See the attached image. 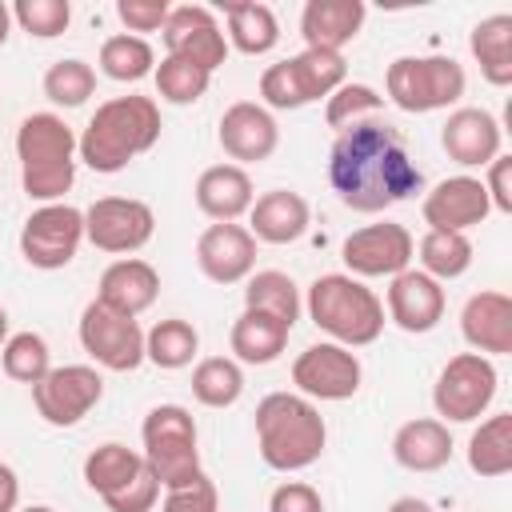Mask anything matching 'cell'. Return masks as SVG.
<instances>
[{
    "label": "cell",
    "mask_w": 512,
    "mask_h": 512,
    "mask_svg": "<svg viewBox=\"0 0 512 512\" xmlns=\"http://www.w3.org/2000/svg\"><path fill=\"white\" fill-rule=\"evenodd\" d=\"M196 264L212 284H240L256 268V240L244 224H208L196 240Z\"/></svg>",
    "instance_id": "obj_20"
},
{
    "label": "cell",
    "mask_w": 512,
    "mask_h": 512,
    "mask_svg": "<svg viewBox=\"0 0 512 512\" xmlns=\"http://www.w3.org/2000/svg\"><path fill=\"white\" fill-rule=\"evenodd\" d=\"M140 440H144L140 456L160 480V488H184L204 476L196 448V420L184 404H156L140 424Z\"/></svg>",
    "instance_id": "obj_6"
},
{
    "label": "cell",
    "mask_w": 512,
    "mask_h": 512,
    "mask_svg": "<svg viewBox=\"0 0 512 512\" xmlns=\"http://www.w3.org/2000/svg\"><path fill=\"white\" fill-rule=\"evenodd\" d=\"M420 212H424V224L436 228V232H468V228L484 224V216L492 212V204H488L484 184L476 176H464L460 172V176H448V180L432 184L424 192Z\"/></svg>",
    "instance_id": "obj_17"
},
{
    "label": "cell",
    "mask_w": 512,
    "mask_h": 512,
    "mask_svg": "<svg viewBox=\"0 0 512 512\" xmlns=\"http://www.w3.org/2000/svg\"><path fill=\"white\" fill-rule=\"evenodd\" d=\"M348 80V64L340 52H316V48H304L280 64H268L264 76H260V96H264V108H276V112H296L312 100H328L340 84Z\"/></svg>",
    "instance_id": "obj_8"
},
{
    "label": "cell",
    "mask_w": 512,
    "mask_h": 512,
    "mask_svg": "<svg viewBox=\"0 0 512 512\" xmlns=\"http://www.w3.org/2000/svg\"><path fill=\"white\" fill-rule=\"evenodd\" d=\"M160 512H220V492L208 476H200L184 488H168Z\"/></svg>",
    "instance_id": "obj_43"
},
{
    "label": "cell",
    "mask_w": 512,
    "mask_h": 512,
    "mask_svg": "<svg viewBox=\"0 0 512 512\" xmlns=\"http://www.w3.org/2000/svg\"><path fill=\"white\" fill-rule=\"evenodd\" d=\"M480 184H484L488 204H492L496 212H512V156L500 152V156L488 164V176H484Z\"/></svg>",
    "instance_id": "obj_47"
},
{
    "label": "cell",
    "mask_w": 512,
    "mask_h": 512,
    "mask_svg": "<svg viewBox=\"0 0 512 512\" xmlns=\"http://www.w3.org/2000/svg\"><path fill=\"white\" fill-rule=\"evenodd\" d=\"M312 324L320 332L332 336V344H344V348H364V344H376L380 332H384V304L380 296L348 276V272H324L308 284V300H304Z\"/></svg>",
    "instance_id": "obj_5"
},
{
    "label": "cell",
    "mask_w": 512,
    "mask_h": 512,
    "mask_svg": "<svg viewBox=\"0 0 512 512\" xmlns=\"http://www.w3.org/2000/svg\"><path fill=\"white\" fill-rule=\"evenodd\" d=\"M468 88L464 68L452 56H396L384 72V92L400 112H440L452 108Z\"/></svg>",
    "instance_id": "obj_7"
},
{
    "label": "cell",
    "mask_w": 512,
    "mask_h": 512,
    "mask_svg": "<svg viewBox=\"0 0 512 512\" xmlns=\"http://www.w3.org/2000/svg\"><path fill=\"white\" fill-rule=\"evenodd\" d=\"M388 512H436V508L428 500H420V496H400V500H392Z\"/></svg>",
    "instance_id": "obj_49"
},
{
    "label": "cell",
    "mask_w": 512,
    "mask_h": 512,
    "mask_svg": "<svg viewBox=\"0 0 512 512\" xmlns=\"http://www.w3.org/2000/svg\"><path fill=\"white\" fill-rule=\"evenodd\" d=\"M92 92H96V72H92V64H84L80 56L56 60V64L44 72V96H48L56 108H80Z\"/></svg>",
    "instance_id": "obj_39"
},
{
    "label": "cell",
    "mask_w": 512,
    "mask_h": 512,
    "mask_svg": "<svg viewBox=\"0 0 512 512\" xmlns=\"http://www.w3.org/2000/svg\"><path fill=\"white\" fill-rule=\"evenodd\" d=\"M328 424L300 392H268L256 404V448L276 472H300L324 456Z\"/></svg>",
    "instance_id": "obj_3"
},
{
    "label": "cell",
    "mask_w": 512,
    "mask_h": 512,
    "mask_svg": "<svg viewBox=\"0 0 512 512\" xmlns=\"http://www.w3.org/2000/svg\"><path fill=\"white\" fill-rule=\"evenodd\" d=\"M20 512H56V508H48V504H28V508H20Z\"/></svg>",
    "instance_id": "obj_52"
},
{
    "label": "cell",
    "mask_w": 512,
    "mask_h": 512,
    "mask_svg": "<svg viewBox=\"0 0 512 512\" xmlns=\"http://www.w3.org/2000/svg\"><path fill=\"white\" fill-rule=\"evenodd\" d=\"M368 8L360 0H308L300 12V36L316 52H340L360 36Z\"/></svg>",
    "instance_id": "obj_25"
},
{
    "label": "cell",
    "mask_w": 512,
    "mask_h": 512,
    "mask_svg": "<svg viewBox=\"0 0 512 512\" xmlns=\"http://www.w3.org/2000/svg\"><path fill=\"white\" fill-rule=\"evenodd\" d=\"M168 0H120L116 4V16H120V24L132 32V36H140V32H160L164 28V20H168Z\"/></svg>",
    "instance_id": "obj_44"
},
{
    "label": "cell",
    "mask_w": 512,
    "mask_h": 512,
    "mask_svg": "<svg viewBox=\"0 0 512 512\" xmlns=\"http://www.w3.org/2000/svg\"><path fill=\"white\" fill-rule=\"evenodd\" d=\"M328 184L344 208L376 216L392 204L412 200L424 188L404 136L384 120H360L344 128L328 152Z\"/></svg>",
    "instance_id": "obj_1"
},
{
    "label": "cell",
    "mask_w": 512,
    "mask_h": 512,
    "mask_svg": "<svg viewBox=\"0 0 512 512\" xmlns=\"http://www.w3.org/2000/svg\"><path fill=\"white\" fill-rule=\"evenodd\" d=\"M4 340H8V312L0 308V348H4Z\"/></svg>",
    "instance_id": "obj_51"
},
{
    "label": "cell",
    "mask_w": 512,
    "mask_h": 512,
    "mask_svg": "<svg viewBox=\"0 0 512 512\" xmlns=\"http://www.w3.org/2000/svg\"><path fill=\"white\" fill-rule=\"evenodd\" d=\"M392 456L408 472H440L452 460V432L436 416L408 420L392 436Z\"/></svg>",
    "instance_id": "obj_27"
},
{
    "label": "cell",
    "mask_w": 512,
    "mask_h": 512,
    "mask_svg": "<svg viewBox=\"0 0 512 512\" xmlns=\"http://www.w3.org/2000/svg\"><path fill=\"white\" fill-rule=\"evenodd\" d=\"M244 308H256V312H268L276 320H284L288 328L300 320V288L288 272H276V268H264V272H252L248 276V288H244Z\"/></svg>",
    "instance_id": "obj_34"
},
{
    "label": "cell",
    "mask_w": 512,
    "mask_h": 512,
    "mask_svg": "<svg viewBox=\"0 0 512 512\" xmlns=\"http://www.w3.org/2000/svg\"><path fill=\"white\" fill-rule=\"evenodd\" d=\"M416 260H420V272H428L432 280H456L472 268V240L464 232H436L428 228L424 240L416 244Z\"/></svg>",
    "instance_id": "obj_35"
},
{
    "label": "cell",
    "mask_w": 512,
    "mask_h": 512,
    "mask_svg": "<svg viewBox=\"0 0 512 512\" xmlns=\"http://www.w3.org/2000/svg\"><path fill=\"white\" fill-rule=\"evenodd\" d=\"M12 20H16L28 36H36V40H52V36L68 32V24H72V4H68V0H16Z\"/></svg>",
    "instance_id": "obj_42"
},
{
    "label": "cell",
    "mask_w": 512,
    "mask_h": 512,
    "mask_svg": "<svg viewBox=\"0 0 512 512\" xmlns=\"http://www.w3.org/2000/svg\"><path fill=\"white\" fill-rule=\"evenodd\" d=\"M192 396L204 408H232L244 396V372L232 356H208L192 368Z\"/></svg>",
    "instance_id": "obj_36"
},
{
    "label": "cell",
    "mask_w": 512,
    "mask_h": 512,
    "mask_svg": "<svg viewBox=\"0 0 512 512\" xmlns=\"http://www.w3.org/2000/svg\"><path fill=\"white\" fill-rule=\"evenodd\" d=\"M468 468L484 480L512 472V412L480 420V428L468 436Z\"/></svg>",
    "instance_id": "obj_31"
},
{
    "label": "cell",
    "mask_w": 512,
    "mask_h": 512,
    "mask_svg": "<svg viewBox=\"0 0 512 512\" xmlns=\"http://www.w3.org/2000/svg\"><path fill=\"white\" fill-rule=\"evenodd\" d=\"M288 332L292 328L284 320L256 312V308H244L228 332V344L236 352V364H272L288 348Z\"/></svg>",
    "instance_id": "obj_28"
},
{
    "label": "cell",
    "mask_w": 512,
    "mask_h": 512,
    "mask_svg": "<svg viewBox=\"0 0 512 512\" xmlns=\"http://www.w3.org/2000/svg\"><path fill=\"white\" fill-rule=\"evenodd\" d=\"M248 224H252V228H248L252 240H264V244H292V240H300V236L308 232L312 208H308V200H304L300 192H292V188H272V192H264V196L252 200Z\"/></svg>",
    "instance_id": "obj_24"
},
{
    "label": "cell",
    "mask_w": 512,
    "mask_h": 512,
    "mask_svg": "<svg viewBox=\"0 0 512 512\" xmlns=\"http://www.w3.org/2000/svg\"><path fill=\"white\" fill-rule=\"evenodd\" d=\"M224 16H228V44L244 56H264L276 48L280 40V20L268 4H224Z\"/></svg>",
    "instance_id": "obj_32"
},
{
    "label": "cell",
    "mask_w": 512,
    "mask_h": 512,
    "mask_svg": "<svg viewBox=\"0 0 512 512\" xmlns=\"http://www.w3.org/2000/svg\"><path fill=\"white\" fill-rule=\"evenodd\" d=\"M160 128V104L152 96H112L84 124L76 156L92 172L112 176L128 168L136 156H144L160 140Z\"/></svg>",
    "instance_id": "obj_2"
},
{
    "label": "cell",
    "mask_w": 512,
    "mask_h": 512,
    "mask_svg": "<svg viewBox=\"0 0 512 512\" xmlns=\"http://www.w3.org/2000/svg\"><path fill=\"white\" fill-rule=\"evenodd\" d=\"M0 368L16 384H40L52 372V352L40 332H16L0 348Z\"/></svg>",
    "instance_id": "obj_38"
},
{
    "label": "cell",
    "mask_w": 512,
    "mask_h": 512,
    "mask_svg": "<svg viewBox=\"0 0 512 512\" xmlns=\"http://www.w3.org/2000/svg\"><path fill=\"white\" fill-rule=\"evenodd\" d=\"M8 32H12V8L0 0V48H4V40H8Z\"/></svg>",
    "instance_id": "obj_50"
},
{
    "label": "cell",
    "mask_w": 512,
    "mask_h": 512,
    "mask_svg": "<svg viewBox=\"0 0 512 512\" xmlns=\"http://www.w3.org/2000/svg\"><path fill=\"white\" fill-rule=\"evenodd\" d=\"M76 332H80V348L108 372H136L144 364V328L136 316L88 300Z\"/></svg>",
    "instance_id": "obj_10"
},
{
    "label": "cell",
    "mask_w": 512,
    "mask_h": 512,
    "mask_svg": "<svg viewBox=\"0 0 512 512\" xmlns=\"http://www.w3.org/2000/svg\"><path fill=\"white\" fill-rule=\"evenodd\" d=\"M444 308H448L444 284L432 280L428 272L404 268V272L392 276V284H388V320L396 328H404L412 336L432 332L444 320Z\"/></svg>",
    "instance_id": "obj_18"
},
{
    "label": "cell",
    "mask_w": 512,
    "mask_h": 512,
    "mask_svg": "<svg viewBox=\"0 0 512 512\" xmlns=\"http://www.w3.org/2000/svg\"><path fill=\"white\" fill-rule=\"evenodd\" d=\"M360 380H364L360 356L332 340L308 344L292 364V384L308 400H352L360 392Z\"/></svg>",
    "instance_id": "obj_14"
},
{
    "label": "cell",
    "mask_w": 512,
    "mask_h": 512,
    "mask_svg": "<svg viewBox=\"0 0 512 512\" xmlns=\"http://www.w3.org/2000/svg\"><path fill=\"white\" fill-rule=\"evenodd\" d=\"M160 296V272L140 260V256H120L104 268L100 276V288H96V300L124 312V316H140L156 304Z\"/></svg>",
    "instance_id": "obj_23"
},
{
    "label": "cell",
    "mask_w": 512,
    "mask_h": 512,
    "mask_svg": "<svg viewBox=\"0 0 512 512\" xmlns=\"http://www.w3.org/2000/svg\"><path fill=\"white\" fill-rule=\"evenodd\" d=\"M76 144L80 136L56 112H32L16 128V156H20V184L28 200L60 204L64 192L76 184Z\"/></svg>",
    "instance_id": "obj_4"
},
{
    "label": "cell",
    "mask_w": 512,
    "mask_h": 512,
    "mask_svg": "<svg viewBox=\"0 0 512 512\" xmlns=\"http://www.w3.org/2000/svg\"><path fill=\"white\" fill-rule=\"evenodd\" d=\"M152 80H156V92L160 100L168 104H196L208 84H212V72L188 64V60H176V56H164L156 68H152Z\"/></svg>",
    "instance_id": "obj_40"
},
{
    "label": "cell",
    "mask_w": 512,
    "mask_h": 512,
    "mask_svg": "<svg viewBox=\"0 0 512 512\" xmlns=\"http://www.w3.org/2000/svg\"><path fill=\"white\" fill-rule=\"evenodd\" d=\"M384 108V96L372 88V84H340L328 100H324V120L332 124V128H352V124H360V120H372L376 112Z\"/></svg>",
    "instance_id": "obj_41"
},
{
    "label": "cell",
    "mask_w": 512,
    "mask_h": 512,
    "mask_svg": "<svg viewBox=\"0 0 512 512\" xmlns=\"http://www.w3.org/2000/svg\"><path fill=\"white\" fill-rule=\"evenodd\" d=\"M164 52L176 56V60H188L204 72H216L224 60H228V36L220 32L216 16L204 8V4H180L168 12L164 28Z\"/></svg>",
    "instance_id": "obj_16"
},
{
    "label": "cell",
    "mask_w": 512,
    "mask_h": 512,
    "mask_svg": "<svg viewBox=\"0 0 512 512\" xmlns=\"http://www.w3.org/2000/svg\"><path fill=\"white\" fill-rule=\"evenodd\" d=\"M104 396V380L92 364H64L52 368L40 384H32V404L52 428L80 424Z\"/></svg>",
    "instance_id": "obj_15"
},
{
    "label": "cell",
    "mask_w": 512,
    "mask_h": 512,
    "mask_svg": "<svg viewBox=\"0 0 512 512\" xmlns=\"http://www.w3.org/2000/svg\"><path fill=\"white\" fill-rule=\"evenodd\" d=\"M160 500V480L152 476V468H144L124 492H116L112 500H104L112 512H152Z\"/></svg>",
    "instance_id": "obj_45"
},
{
    "label": "cell",
    "mask_w": 512,
    "mask_h": 512,
    "mask_svg": "<svg viewBox=\"0 0 512 512\" xmlns=\"http://www.w3.org/2000/svg\"><path fill=\"white\" fill-rule=\"evenodd\" d=\"M144 468H148V464H144V456H140L136 448L108 440V444H100V448L88 452V460H84V484H88L100 500H112V496L124 492Z\"/></svg>",
    "instance_id": "obj_30"
},
{
    "label": "cell",
    "mask_w": 512,
    "mask_h": 512,
    "mask_svg": "<svg viewBox=\"0 0 512 512\" xmlns=\"http://www.w3.org/2000/svg\"><path fill=\"white\" fill-rule=\"evenodd\" d=\"M252 200V176L240 164H212L196 180V208L216 224H236L240 216H248Z\"/></svg>",
    "instance_id": "obj_26"
},
{
    "label": "cell",
    "mask_w": 512,
    "mask_h": 512,
    "mask_svg": "<svg viewBox=\"0 0 512 512\" xmlns=\"http://www.w3.org/2000/svg\"><path fill=\"white\" fill-rule=\"evenodd\" d=\"M84 240V212L72 204H40L24 228H20V256L40 268V272H56L68 268L76 248Z\"/></svg>",
    "instance_id": "obj_11"
},
{
    "label": "cell",
    "mask_w": 512,
    "mask_h": 512,
    "mask_svg": "<svg viewBox=\"0 0 512 512\" xmlns=\"http://www.w3.org/2000/svg\"><path fill=\"white\" fill-rule=\"evenodd\" d=\"M156 232V216L136 196H100L84 208V240H92L100 252L128 256L140 252Z\"/></svg>",
    "instance_id": "obj_12"
},
{
    "label": "cell",
    "mask_w": 512,
    "mask_h": 512,
    "mask_svg": "<svg viewBox=\"0 0 512 512\" xmlns=\"http://www.w3.org/2000/svg\"><path fill=\"white\" fill-rule=\"evenodd\" d=\"M20 504V480L8 464H0V512H16Z\"/></svg>",
    "instance_id": "obj_48"
},
{
    "label": "cell",
    "mask_w": 512,
    "mask_h": 512,
    "mask_svg": "<svg viewBox=\"0 0 512 512\" xmlns=\"http://www.w3.org/2000/svg\"><path fill=\"white\" fill-rule=\"evenodd\" d=\"M460 332L480 356H508L512 352V296L500 288H484L468 296L460 312Z\"/></svg>",
    "instance_id": "obj_22"
},
{
    "label": "cell",
    "mask_w": 512,
    "mask_h": 512,
    "mask_svg": "<svg viewBox=\"0 0 512 512\" xmlns=\"http://www.w3.org/2000/svg\"><path fill=\"white\" fill-rule=\"evenodd\" d=\"M496 364L480 352H456L436 384H432V408L444 424H468V420H480L488 412V404L496 400Z\"/></svg>",
    "instance_id": "obj_9"
},
{
    "label": "cell",
    "mask_w": 512,
    "mask_h": 512,
    "mask_svg": "<svg viewBox=\"0 0 512 512\" xmlns=\"http://www.w3.org/2000/svg\"><path fill=\"white\" fill-rule=\"evenodd\" d=\"M504 132L488 108H456L440 128V148L460 168H488L500 156Z\"/></svg>",
    "instance_id": "obj_21"
},
{
    "label": "cell",
    "mask_w": 512,
    "mask_h": 512,
    "mask_svg": "<svg viewBox=\"0 0 512 512\" xmlns=\"http://www.w3.org/2000/svg\"><path fill=\"white\" fill-rule=\"evenodd\" d=\"M468 48H472V60L480 64V76L492 88H508L512 84V16L508 12L484 16L472 28Z\"/></svg>",
    "instance_id": "obj_29"
},
{
    "label": "cell",
    "mask_w": 512,
    "mask_h": 512,
    "mask_svg": "<svg viewBox=\"0 0 512 512\" xmlns=\"http://www.w3.org/2000/svg\"><path fill=\"white\" fill-rule=\"evenodd\" d=\"M200 352V332L180 320V316H168V320H156L148 332H144V360H152L156 368L164 372H176V368H188Z\"/></svg>",
    "instance_id": "obj_33"
},
{
    "label": "cell",
    "mask_w": 512,
    "mask_h": 512,
    "mask_svg": "<svg viewBox=\"0 0 512 512\" xmlns=\"http://www.w3.org/2000/svg\"><path fill=\"white\" fill-rule=\"evenodd\" d=\"M216 140H220L224 156H232L240 164H260V160H268L276 152L280 128H276V116L264 104L236 100L232 108H224Z\"/></svg>",
    "instance_id": "obj_19"
},
{
    "label": "cell",
    "mask_w": 512,
    "mask_h": 512,
    "mask_svg": "<svg viewBox=\"0 0 512 512\" xmlns=\"http://www.w3.org/2000/svg\"><path fill=\"white\" fill-rule=\"evenodd\" d=\"M156 68V52L144 36H132V32H120V36H108L100 44V72L108 80H120V84H136L144 76H152Z\"/></svg>",
    "instance_id": "obj_37"
},
{
    "label": "cell",
    "mask_w": 512,
    "mask_h": 512,
    "mask_svg": "<svg viewBox=\"0 0 512 512\" xmlns=\"http://www.w3.org/2000/svg\"><path fill=\"white\" fill-rule=\"evenodd\" d=\"M416 256V240L404 224L396 220H380V224H364L356 232L344 236L340 244V260L348 264V276L356 280H372V276H396L412 264Z\"/></svg>",
    "instance_id": "obj_13"
},
{
    "label": "cell",
    "mask_w": 512,
    "mask_h": 512,
    "mask_svg": "<svg viewBox=\"0 0 512 512\" xmlns=\"http://www.w3.org/2000/svg\"><path fill=\"white\" fill-rule=\"evenodd\" d=\"M268 512H324V500L312 484L304 480H288L268 496Z\"/></svg>",
    "instance_id": "obj_46"
}]
</instances>
